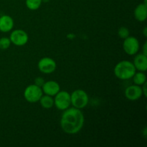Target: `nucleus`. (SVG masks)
I'll return each mask as SVG.
<instances>
[{"label": "nucleus", "instance_id": "nucleus-6", "mask_svg": "<svg viewBox=\"0 0 147 147\" xmlns=\"http://www.w3.org/2000/svg\"><path fill=\"white\" fill-rule=\"evenodd\" d=\"M9 39L11 42L14 45L22 47V46L25 45L28 42L29 36L24 30L17 29L11 32Z\"/></svg>", "mask_w": 147, "mask_h": 147}, {"label": "nucleus", "instance_id": "nucleus-21", "mask_svg": "<svg viewBox=\"0 0 147 147\" xmlns=\"http://www.w3.org/2000/svg\"><path fill=\"white\" fill-rule=\"evenodd\" d=\"M143 54L146 55H147V53H146V42L144 43V47H143Z\"/></svg>", "mask_w": 147, "mask_h": 147}, {"label": "nucleus", "instance_id": "nucleus-9", "mask_svg": "<svg viewBox=\"0 0 147 147\" xmlns=\"http://www.w3.org/2000/svg\"><path fill=\"white\" fill-rule=\"evenodd\" d=\"M125 96L130 100H137L143 96L142 86L137 85H131L125 89Z\"/></svg>", "mask_w": 147, "mask_h": 147}, {"label": "nucleus", "instance_id": "nucleus-1", "mask_svg": "<svg viewBox=\"0 0 147 147\" xmlns=\"http://www.w3.org/2000/svg\"><path fill=\"white\" fill-rule=\"evenodd\" d=\"M85 118L81 109L72 107L63 111L60 119V127L67 134H76L83 127Z\"/></svg>", "mask_w": 147, "mask_h": 147}, {"label": "nucleus", "instance_id": "nucleus-20", "mask_svg": "<svg viewBox=\"0 0 147 147\" xmlns=\"http://www.w3.org/2000/svg\"><path fill=\"white\" fill-rule=\"evenodd\" d=\"M146 85H147V83H144V84H143L142 86V92H143V96H144L145 97H146Z\"/></svg>", "mask_w": 147, "mask_h": 147}, {"label": "nucleus", "instance_id": "nucleus-7", "mask_svg": "<svg viewBox=\"0 0 147 147\" xmlns=\"http://www.w3.org/2000/svg\"><path fill=\"white\" fill-rule=\"evenodd\" d=\"M140 48L139 42L136 37L130 36L124 39L123 42V49L126 54L129 55H134Z\"/></svg>", "mask_w": 147, "mask_h": 147}, {"label": "nucleus", "instance_id": "nucleus-12", "mask_svg": "<svg viewBox=\"0 0 147 147\" xmlns=\"http://www.w3.org/2000/svg\"><path fill=\"white\" fill-rule=\"evenodd\" d=\"M133 64L136 70L145 72L147 70V56L143 53L136 55L134 58Z\"/></svg>", "mask_w": 147, "mask_h": 147}, {"label": "nucleus", "instance_id": "nucleus-13", "mask_svg": "<svg viewBox=\"0 0 147 147\" xmlns=\"http://www.w3.org/2000/svg\"><path fill=\"white\" fill-rule=\"evenodd\" d=\"M134 15L135 19L137 21L144 22L147 17V5L145 3H142L139 4L137 7L135 8L134 11Z\"/></svg>", "mask_w": 147, "mask_h": 147}, {"label": "nucleus", "instance_id": "nucleus-11", "mask_svg": "<svg viewBox=\"0 0 147 147\" xmlns=\"http://www.w3.org/2000/svg\"><path fill=\"white\" fill-rule=\"evenodd\" d=\"M14 20L12 17L7 14L0 17V31L2 32H9L14 27Z\"/></svg>", "mask_w": 147, "mask_h": 147}, {"label": "nucleus", "instance_id": "nucleus-10", "mask_svg": "<svg viewBox=\"0 0 147 147\" xmlns=\"http://www.w3.org/2000/svg\"><path fill=\"white\" fill-rule=\"evenodd\" d=\"M41 88L43 94L48 95L53 97L60 90V84L55 80H49V81L45 82Z\"/></svg>", "mask_w": 147, "mask_h": 147}, {"label": "nucleus", "instance_id": "nucleus-19", "mask_svg": "<svg viewBox=\"0 0 147 147\" xmlns=\"http://www.w3.org/2000/svg\"><path fill=\"white\" fill-rule=\"evenodd\" d=\"M45 80L43 79V78L42 77H37L36 78L35 80H34V84L37 85V86H40V87H42V85L44 84L45 83Z\"/></svg>", "mask_w": 147, "mask_h": 147}, {"label": "nucleus", "instance_id": "nucleus-14", "mask_svg": "<svg viewBox=\"0 0 147 147\" xmlns=\"http://www.w3.org/2000/svg\"><path fill=\"white\" fill-rule=\"evenodd\" d=\"M39 102L43 109H50L54 106V98L53 96H48V95L43 94L40 98Z\"/></svg>", "mask_w": 147, "mask_h": 147}, {"label": "nucleus", "instance_id": "nucleus-22", "mask_svg": "<svg viewBox=\"0 0 147 147\" xmlns=\"http://www.w3.org/2000/svg\"><path fill=\"white\" fill-rule=\"evenodd\" d=\"M144 35L145 36V37H146L147 36V33H146V27H145L144 30Z\"/></svg>", "mask_w": 147, "mask_h": 147}, {"label": "nucleus", "instance_id": "nucleus-17", "mask_svg": "<svg viewBox=\"0 0 147 147\" xmlns=\"http://www.w3.org/2000/svg\"><path fill=\"white\" fill-rule=\"evenodd\" d=\"M11 42L9 37H3L0 38V49L2 50H7L11 45Z\"/></svg>", "mask_w": 147, "mask_h": 147}, {"label": "nucleus", "instance_id": "nucleus-16", "mask_svg": "<svg viewBox=\"0 0 147 147\" xmlns=\"http://www.w3.org/2000/svg\"><path fill=\"white\" fill-rule=\"evenodd\" d=\"M42 3V0H26L25 1L27 8L33 11L38 9L41 6Z\"/></svg>", "mask_w": 147, "mask_h": 147}, {"label": "nucleus", "instance_id": "nucleus-8", "mask_svg": "<svg viewBox=\"0 0 147 147\" xmlns=\"http://www.w3.org/2000/svg\"><path fill=\"white\" fill-rule=\"evenodd\" d=\"M37 67L39 70L44 74H51L56 70L57 64L51 57H45L39 60Z\"/></svg>", "mask_w": 147, "mask_h": 147}, {"label": "nucleus", "instance_id": "nucleus-5", "mask_svg": "<svg viewBox=\"0 0 147 147\" xmlns=\"http://www.w3.org/2000/svg\"><path fill=\"white\" fill-rule=\"evenodd\" d=\"M54 97V106L59 110L65 111L71 105L70 94L65 90H60Z\"/></svg>", "mask_w": 147, "mask_h": 147}, {"label": "nucleus", "instance_id": "nucleus-15", "mask_svg": "<svg viewBox=\"0 0 147 147\" xmlns=\"http://www.w3.org/2000/svg\"><path fill=\"white\" fill-rule=\"evenodd\" d=\"M132 79H133V82L135 85L142 86L146 82V76L144 72H136L132 77Z\"/></svg>", "mask_w": 147, "mask_h": 147}, {"label": "nucleus", "instance_id": "nucleus-23", "mask_svg": "<svg viewBox=\"0 0 147 147\" xmlns=\"http://www.w3.org/2000/svg\"><path fill=\"white\" fill-rule=\"evenodd\" d=\"M49 1H50V0H42V1L44 3H47Z\"/></svg>", "mask_w": 147, "mask_h": 147}, {"label": "nucleus", "instance_id": "nucleus-4", "mask_svg": "<svg viewBox=\"0 0 147 147\" xmlns=\"http://www.w3.org/2000/svg\"><path fill=\"white\" fill-rule=\"evenodd\" d=\"M43 95L42 88L34 84L29 85L24 90V98L27 102L31 103H37Z\"/></svg>", "mask_w": 147, "mask_h": 147}, {"label": "nucleus", "instance_id": "nucleus-18", "mask_svg": "<svg viewBox=\"0 0 147 147\" xmlns=\"http://www.w3.org/2000/svg\"><path fill=\"white\" fill-rule=\"evenodd\" d=\"M118 35L121 39L124 40V39H126V37L130 35V32H129V30L127 27H121L118 30Z\"/></svg>", "mask_w": 147, "mask_h": 147}, {"label": "nucleus", "instance_id": "nucleus-3", "mask_svg": "<svg viewBox=\"0 0 147 147\" xmlns=\"http://www.w3.org/2000/svg\"><path fill=\"white\" fill-rule=\"evenodd\" d=\"M70 100L73 107L83 109L88 104L89 97L84 90L76 89L70 94Z\"/></svg>", "mask_w": 147, "mask_h": 147}, {"label": "nucleus", "instance_id": "nucleus-2", "mask_svg": "<svg viewBox=\"0 0 147 147\" xmlns=\"http://www.w3.org/2000/svg\"><path fill=\"white\" fill-rule=\"evenodd\" d=\"M113 71L117 78L126 80L132 78L136 70L132 62L129 60H122L116 65Z\"/></svg>", "mask_w": 147, "mask_h": 147}]
</instances>
